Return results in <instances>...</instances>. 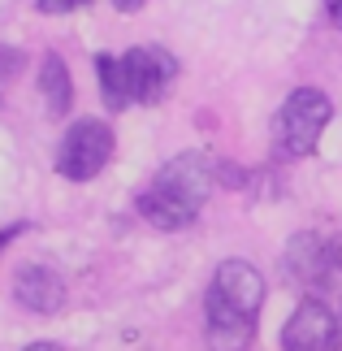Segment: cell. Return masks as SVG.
Masks as SVG:
<instances>
[{"mask_svg": "<svg viewBox=\"0 0 342 351\" xmlns=\"http://www.w3.org/2000/svg\"><path fill=\"white\" fill-rule=\"evenodd\" d=\"M265 304V278L247 261H225L212 274L204 300V334L212 351H247L256 339V317Z\"/></svg>", "mask_w": 342, "mask_h": 351, "instance_id": "6da1fadb", "label": "cell"}, {"mask_svg": "<svg viewBox=\"0 0 342 351\" xmlns=\"http://www.w3.org/2000/svg\"><path fill=\"white\" fill-rule=\"evenodd\" d=\"M212 191V160L204 152H182L156 169V178L139 191V217L156 230H186L199 217Z\"/></svg>", "mask_w": 342, "mask_h": 351, "instance_id": "7a4b0ae2", "label": "cell"}, {"mask_svg": "<svg viewBox=\"0 0 342 351\" xmlns=\"http://www.w3.org/2000/svg\"><path fill=\"white\" fill-rule=\"evenodd\" d=\"M334 117V104L325 91L317 87H299L286 96V104L278 109V117H273V139H278V152L282 156H308L317 152L321 134L325 126H330Z\"/></svg>", "mask_w": 342, "mask_h": 351, "instance_id": "3957f363", "label": "cell"}, {"mask_svg": "<svg viewBox=\"0 0 342 351\" xmlns=\"http://www.w3.org/2000/svg\"><path fill=\"white\" fill-rule=\"evenodd\" d=\"M108 156H113V130H108V121L83 117L65 130V139L57 147V173L70 182H87L108 165Z\"/></svg>", "mask_w": 342, "mask_h": 351, "instance_id": "277c9868", "label": "cell"}, {"mask_svg": "<svg viewBox=\"0 0 342 351\" xmlns=\"http://www.w3.org/2000/svg\"><path fill=\"white\" fill-rule=\"evenodd\" d=\"M121 74H126L130 104H156L178 78V61L165 48H130L121 57Z\"/></svg>", "mask_w": 342, "mask_h": 351, "instance_id": "5b68a950", "label": "cell"}, {"mask_svg": "<svg viewBox=\"0 0 342 351\" xmlns=\"http://www.w3.org/2000/svg\"><path fill=\"white\" fill-rule=\"evenodd\" d=\"M282 351H338V317L321 300H304L282 330Z\"/></svg>", "mask_w": 342, "mask_h": 351, "instance_id": "8992f818", "label": "cell"}, {"mask_svg": "<svg viewBox=\"0 0 342 351\" xmlns=\"http://www.w3.org/2000/svg\"><path fill=\"white\" fill-rule=\"evenodd\" d=\"M13 300L22 308H31V313H39V317H48L65 304V282H61L57 269H48V265H26L22 274L13 278Z\"/></svg>", "mask_w": 342, "mask_h": 351, "instance_id": "52a82bcc", "label": "cell"}, {"mask_svg": "<svg viewBox=\"0 0 342 351\" xmlns=\"http://www.w3.org/2000/svg\"><path fill=\"white\" fill-rule=\"evenodd\" d=\"M39 91H44V104H48V117H65L74 109V83H70V70L57 52H48L44 65H39Z\"/></svg>", "mask_w": 342, "mask_h": 351, "instance_id": "ba28073f", "label": "cell"}, {"mask_svg": "<svg viewBox=\"0 0 342 351\" xmlns=\"http://www.w3.org/2000/svg\"><path fill=\"white\" fill-rule=\"evenodd\" d=\"M95 70H100V96H104V104H108V109H126L130 91H126V74H121V57L100 52V57H95Z\"/></svg>", "mask_w": 342, "mask_h": 351, "instance_id": "9c48e42d", "label": "cell"}, {"mask_svg": "<svg viewBox=\"0 0 342 351\" xmlns=\"http://www.w3.org/2000/svg\"><path fill=\"white\" fill-rule=\"evenodd\" d=\"M74 5H87V0H39V9H44V13H70Z\"/></svg>", "mask_w": 342, "mask_h": 351, "instance_id": "30bf717a", "label": "cell"}, {"mask_svg": "<svg viewBox=\"0 0 342 351\" xmlns=\"http://www.w3.org/2000/svg\"><path fill=\"white\" fill-rule=\"evenodd\" d=\"M18 230H22V226H9V230H0V252H5L13 239H18Z\"/></svg>", "mask_w": 342, "mask_h": 351, "instance_id": "8fae6325", "label": "cell"}, {"mask_svg": "<svg viewBox=\"0 0 342 351\" xmlns=\"http://www.w3.org/2000/svg\"><path fill=\"white\" fill-rule=\"evenodd\" d=\"M113 5H117L121 13H134V9H143V5H147V0H113Z\"/></svg>", "mask_w": 342, "mask_h": 351, "instance_id": "7c38bea8", "label": "cell"}, {"mask_svg": "<svg viewBox=\"0 0 342 351\" xmlns=\"http://www.w3.org/2000/svg\"><path fill=\"white\" fill-rule=\"evenodd\" d=\"M325 5H330V13H334V22L342 26V0H325Z\"/></svg>", "mask_w": 342, "mask_h": 351, "instance_id": "4fadbf2b", "label": "cell"}, {"mask_svg": "<svg viewBox=\"0 0 342 351\" xmlns=\"http://www.w3.org/2000/svg\"><path fill=\"white\" fill-rule=\"evenodd\" d=\"M26 351H61L57 343H35V347H26Z\"/></svg>", "mask_w": 342, "mask_h": 351, "instance_id": "5bb4252c", "label": "cell"}]
</instances>
